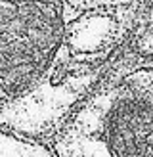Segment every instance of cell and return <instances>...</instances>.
<instances>
[{"label": "cell", "instance_id": "1", "mask_svg": "<svg viewBox=\"0 0 153 157\" xmlns=\"http://www.w3.org/2000/svg\"><path fill=\"white\" fill-rule=\"evenodd\" d=\"M151 0H0V127L46 142L138 33Z\"/></svg>", "mask_w": 153, "mask_h": 157}, {"label": "cell", "instance_id": "2", "mask_svg": "<svg viewBox=\"0 0 153 157\" xmlns=\"http://www.w3.org/2000/svg\"><path fill=\"white\" fill-rule=\"evenodd\" d=\"M46 144L54 157H153V54L130 44Z\"/></svg>", "mask_w": 153, "mask_h": 157}, {"label": "cell", "instance_id": "3", "mask_svg": "<svg viewBox=\"0 0 153 157\" xmlns=\"http://www.w3.org/2000/svg\"><path fill=\"white\" fill-rule=\"evenodd\" d=\"M130 44L138 50L153 54V0H151L147 12H145V17H144L140 29H138V33L134 35Z\"/></svg>", "mask_w": 153, "mask_h": 157}]
</instances>
